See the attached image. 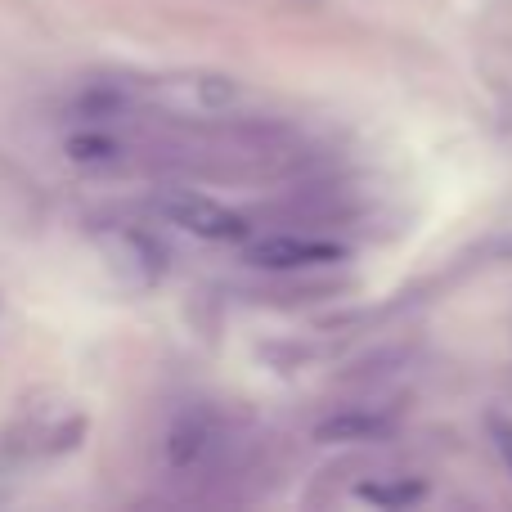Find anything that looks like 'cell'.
I'll return each instance as SVG.
<instances>
[{
	"mask_svg": "<svg viewBox=\"0 0 512 512\" xmlns=\"http://www.w3.org/2000/svg\"><path fill=\"white\" fill-rule=\"evenodd\" d=\"M234 436L221 418L212 414H185L162 432L158 441V468L167 481H185V486H207L221 481V472L230 468Z\"/></svg>",
	"mask_w": 512,
	"mask_h": 512,
	"instance_id": "6da1fadb",
	"label": "cell"
},
{
	"mask_svg": "<svg viewBox=\"0 0 512 512\" xmlns=\"http://www.w3.org/2000/svg\"><path fill=\"white\" fill-rule=\"evenodd\" d=\"M153 212L162 221L180 225V230L198 234V239H216V243H243L248 239V221L230 207L212 203L203 194H189V189H162L153 194Z\"/></svg>",
	"mask_w": 512,
	"mask_h": 512,
	"instance_id": "7a4b0ae2",
	"label": "cell"
},
{
	"mask_svg": "<svg viewBox=\"0 0 512 512\" xmlns=\"http://www.w3.org/2000/svg\"><path fill=\"white\" fill-rule=\"evenodd\" d=\"M342 248L324 239H292V234H270V239L248 243V265L261 270H301V265H333L342 261Z\"/></svg>",
	"mask_w": 512,
	"mask_h": 512,
	"instance_id": "3957f363",
	"label": "cell"
},
{
	"mask_svg": "<svg viewBox=\"0 0 512 512\" xmlns=\"http://www.w3.org/2000/svg\"><path fill=\"white\" fill-rule=\"evenodd\" d=\"M99 239H104L108 261L122 265V270L131 274L135 283L158 279L162 265H167V256H162V248L149 239V234H140V230H126V225H104V230H99Z\"/></svg>",
	"mask_w": 512,
	"mask_h": 512,
	"instance_id": "277c9868",
	"label": "cell"
},
{
	"mask_svg": "<svg viewBox=\"0 0 512 512\" xmlns=\"http://www.w3.org/2000/svg\"><path fill=\"white\" fill-rule=\"evenodd\" d=\"M396 432V418L378 414V409H337L324 423H315V441L324 445H369L387 441Z\"/></svg>",
	"mask_w": 512,
	"mask_h": 512,
	"instance_id": "5b68a950",
	"label": "cell"
},
{
	"mask_svg": "<svg viewBox=\"0 0 512 512\" xmlns=\"http://www.w3.org/2000/svg\"><path fill=\"white\" fill-rule=\"evenodd\" d=\"M355 495H360L364 504H378V508H414L427 499V481H414V477L369 481V486H360Z\"/></svg>",
	"mask_w": 512,
	"mask_h": 512,
	"instance_id": "8992f818",
	"label": "cell"
},
{
	"mask_svg": "<svg viewBox=\"0 0 512 512\" xmlns=\"http://www.w3.org/2000/svg\"><path fill=\"white\" fill-rule=\"evenodd\" d=\"M68 158L81 162V167H113V162H122V144H117L113 135L86 131V135H72L68 140Z\"/></svg>",
	"mask_w": 512,
	"mask_h": 512,
	"instance_id": "52a82bcc",
	"label": "cell"
},
{
	"mask_svg": "<svg viewBox=\"0 0 512 512\" xmlns=\"http://www.w3.org/2000/svg\"><path fill=\"white\" fill-rule=\"evenodd\" d=\"M490 436H495V450L504 454V463L512 472V423H508V418H490Z\"/></svg>",
	"mask_w": 512,
	"mask_h": 512,
	"instance_id": "ba28073f",
	"label": "cell"
},
{
	"mask_svg": "<svg viewBox=\"0 0 512 512\" xmlns=\"http://www.w3.org/2000/svg\"><path fill=\"white\" fill-rule=\"evenodd\" d=\"M495 256L499 261H512V230L504 234V239H495Z\"/></svg>",
	"mask_w": 512,
	"mask_h": 512,
	"instance_id": "9c48e42d",
	"label": "cell"
}]
</instances>
